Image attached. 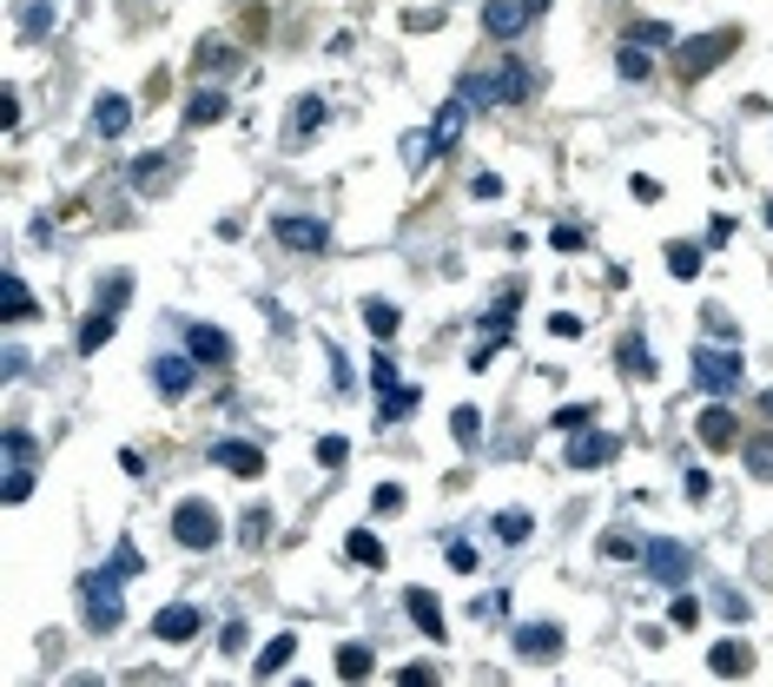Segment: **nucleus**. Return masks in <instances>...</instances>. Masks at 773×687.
Returning a JSON list of instances; mask_svg holds the SVG:
<instances>
[{"mask_svg":"<svg viewBox=\"0 0 773 687\" xmlns=\"http://www.w3.org/2000/svg\"><path fill=\"white\" fill-rule=\"evenodd\" d=\"M8 502H27L34 496V476H27V463H8V489H0Z\"/></svg>","mask_w":773,"mask_h":687,"instance_id":"obj_41","label":"nucleus"},{"mask_svg":"<svg viewBox=\"0 0 773 687\" xmlns=\"http://www.w3.org/2000/svg\"><path fill=\"white\" fill-rule=\"evenodd\" d=\"M695 437H701L708 450H727V444H734V410H727V397L708 403V410L695 416Z\"/></svg>","mask_w":773,"mask_h":687,"instance_id":"obj_11","label":"nucleus"},{"mask_svg":"<svg viewBox=\"0 0 773 687\" xmlns=\"http://www.w3.org/2000/svg\"><path fill=\"white\" fill-rule=\"evenodd\" d=\"M120 569H100V575H86L79 582V601H86V628L93 635H113L120 628V615H126V601H120Z\"/></svg>","mask_w":773,"mask_h":687,"instance_id":"obj_1","label":"nucleus"},{"mask_svg":"<svg viewBox=\"0 0 773 687\" xmlns=\"http://www.w3.org/2000/svg\"><path fill=\"white\" fill-rule=\"evenodd\" d=\"M549 245H556V251H582V232H575V225H556V238H549Z\"/></svg>","mask_w":773,"mask_h":687,"instance_id":"obj_53","label":"nucleus"},{"mask_svg":"<svg viewBox=\"0 0 773 687\" xmlns=\"http://www.w3.org/2000/svg\"><path fill=\"white\" fill-rule=\"evenodd\" d=\"M371 384L390 390V384H397V364H390V358H371Z\"/></svg>","mask_w":773,"mask_h":687,"instance_id":"obj_52","label":"nucleus"},{"mask_svg":"<svg viewBox=\"0 0 773 687\" xmlns=\"http://www.w3.org/2000/svg\"><path fill=\"white\" fill-rule=\"evenodd\" d=\"M668 272L674 278H695L701 272V245H668Z\"/></svg>","mask_w":773,"mask_h":687,"instance_id":"obj_36","label":"nucleus"},{"mask_svg":"<svg viewBox=\"0 0 773 687\" xmlns=\"http://www.w3.org/2000/svg\"><path fill=\"white\" fill-rule=\"evenodd\" d=\"M0 377H8V384H14V377H27V351H8V364H0Z\"/></svg>","mask_w":773,"mask_h":687,"instance_id":"obj_55","label":"nucleus"},{"mask_svg":"<svg viewBox=\"0 0 773 687\" xmlns=\"http://www.w3.org/2000/svg\"><path fill=\"white\" fill-rule=\"evenodd\" d=\"M549 337H582V317H575V311H556V317H549Z\"/></svg>","mask_w":773,"mask_h":687,"instance_id":"obj_49","label":"nucleus"},{"mask_svg":"<svg viewBox=\"0 0 773 687\" xmlns=\"http://www.w3.org/2000/svg\"><path fill=\"white\" fill-rule=\"evenodd\" d=\"M695 384H701L708 397H740V384H747V371H740V351L701 344V351H695Z\"/></svg>","mask_w":773,"mask_h":687,"instance_id":"obj_3","label":"nucleus"},{"mask_svg":"<svg viewBox=\"0 0 773 687\" xmlns=\"http://www.w3.org/2000/svg\"><path fill=\"white\" fill-rule=\"evenodd\" d=\"M727 53H734V34L721 27V34H708V40H687V47L674 53V66H681V79H701V73H714Z\"/></svg>","mask_w":773,"mask_h":687,"instance_id":"obj_6","label":"nucleus"},{"mask_svg":"<svg viewBox=\"0 0 773 687\" xmlns=\"http://www.w3.org/2000/svg\"><path fill=\"white\" fill-rule=\"evenodd\" d=\"M317 126H324V100H317V93H304V100L291 107V126H285V146H304V139H311Z\"/></svg>","mask_w":773,"mask_h":687,"instance_id":"obj_17","label":"nucleus"},{"mask_svg":"<svg viewBox=\"0 0 773 687\" xmlns=\"http://www.w3.org/2000/svg\"><path fill=\"white\" fill-rule=\"evenodd\" d=\"M463 120H470V107H463V100H450V107L437 113V126H429V139H437V152H457V139H463Z\"/></svg>","mask_w":773,"mask_h":687,"instance_id":"obj_19","label":"nucleus"},{"mask_svg":"<svg viewBox=\"0 0 773 687\" xmlns=\"http://www.w3.org/2000/svg\"><path fill=\"white\" fill-rule=\"evenodd\" d=\"M344 457H351V444H344V437H324V444H317V463H324V470H344Z\"/></svg>","mask_w":773,"mask_h":687,"instance_id":"obj_46","label":"nucleus"},{"mask_svg":"<svg viewBox=\"0 0 773 687\" xmlns=\"http://www.w3.org/2000/svg\"><path fill=\"white\" fill-rule=\"evenodd\" d=\"M272 238H278L285 251H324V245H331L324 218H298V212H285V218L272 225Z\"/></svg>","mask_w":773,"mask_h":687,"instance_id":"obj_8","label":"nucleus"},{"mask_svg":"<svg viewBox=\"0 0 773 687\" xmlns=\"http://www.w3.org/2000/svg\"><path fill=\"white\" fill-rule=\"evenodd\" d=\"M641 569H648L654 582H668V588H681L687 575H695V549H687V542H674V536H654V542L641 549Z\"/></svg>","mask_w":773,"mask_h":687,"instance_id":"obj_4","label":"nucleus"},{"mask_svg":"<svg viewBox=\"0 0 773 687\" xmlns=\"http://www.w3.org/2000/svg\"><path fill=\"white\" fill-rule=\"evenodd\" d=\"M107 569H120V575H139L146 562H139V549H133V542L120 536V542H113V562H107Z\"/></svg>","mask_w":773,"mask_h":687,"instance_id":"obj_43","label":"nucleus"},{"mask_svg":"<svg viewBox=\"0 0 773 687\" xmlns=\"http://www.w3.org/2000/svg\"><path fill=\"white\" fill-rule=\"evenodd\" d=\"M470 192L489 205V199H502V179H496V172H476V186H470Z\"/></svg>","mask_w":773,"mask_h":687,"instance_id":"obj_51","label":"nucleus"},{"mask_svg":"<svg viewBox=\"0 0 773 687\" xmlns=\"http://www.w3.org/2000/svg\"><path fill=\"white\" fill-rule=\"evenodd\" d=\"M615 364H622L628 377H654V358H648L641 337H622V344H615Z\"/></svg>","mask_w":773,"mask_h":687,"instance_id":"obj_23","label":"nucleus"},{"mask_svg":"<svg viewBox=\"0 0 773 687\" xmlns=\"http://www.w3.org/2000/svg\"><path fill=\"white\" fill-rule=\"evenodd\" d=\"M556 423H562V429H588V403H575V410H556Z\"/></svg>","mask_w":773,"mask_h":687,"instance_id":"obj_54","label":"nucleus"},{"mask_svg":"<svg viewBox=\"0 0 773 687\" xmlns=\"http://www.w3.org/2000/svg\"><path fill=\"white\" fill-rule=\"evenodd\" d=\"M766 225H773V205H766Z\"/></svg>","mask_w":773,"mask_h":687,"instance_id":"obj_56","label":"nucleus"},{"mask_svg":"<svg viewBox=\"0 0 773 687\" xmlns=\"http://www.w3.org/2000/svg\"><path fill=\"white\" fill-rule=\"evenodd\" d=\"M126 126H133V100H120V93H100V100H93V133H100V139H120Z\"/></svg>","mask_w":773,"mask_h":687,"instance_id":"obj_15","label":"nucleus"},{"mask_svg":"<svg viewBox=\"0 0 773 687\" xmlns=\"http://www.w3.org/2000/svg\"><path fill=\"white\" fill-rule=\"evenodd\" d=\"M238 542H245V549H258V542H272V509H265V502H258V509H245V515H238Z\"/></svg>","mask_w":773,"mask_h":687,"instance_id":"obj_22","label":"nucleus"},{"mask_svg":"<svg viewBox=\"0 0 773 687\" xmlns=\"http://www.w3.org/2000/svg\"><path fill=\"white\" fill-rule=\"evenodd\" d=\"M622 457V437H609V429H588V437L569 444V470H609Z\"/></svg>","mask_w":773,"mask_h":687,"instance_id":"obj_7","label":"nucleus"},{"mask_svg":"<svg viewBox=\"0 0 773 687\" xmlns=\"http://www.w3.org/2000/svg\"><path fill=\"white\" fill-rule=\"evenodd\" d=\"M496 536L515 549V542H529L536 536V515H496Z\"/></svg>","mask_w":773,"mask_h":687,"instance_id":"obj_37","label":"nucleus"},{"mask_svg":"<svg viewBox=\"0 0 773 687\" xmlns=\"http://www.w3.org/2000/svg\"><path fill=\"white\" fill-rule=\"evenodd\" d=\"M219 536H225V523H219V509H212L205 496H192V502L172 509V542H179V549L205 555V549H219Z\"/></svg>","mask_w":773,"mask_h":687,"instance_id":"obj_2","label":"nucleus"},{"mask_svg":"<svg viewBox=\"0 0 773 687\" xmlns=\"http://www.w3.org/2000/svg\"><path fill=\"white\" fill-rule=\"evenodd\" d=\"M21 27H27V40H40V34L53 27V0H34V8L21 14Z\"/></svg>","mask_w":773,"mask_h":687,"instance_id":"obj_40","label":"nucleus"},{"mask_svg":"<svg viewBox=\"0 0 773 687\" xmlns=\"http://www.w3.org/2000/svg\"><path fill=\"white\" fill-rule=\"evenodd\" d=\"M628 40L654 53V47H668V40H674V27H661V21H628Z\"/></svg>","mask_w":773,"mask_h":687,"instance_id":"obj_32","label":"nucleus"},{"mask_svg":"<svg viewBox=\"0 0 773 687\" xmlns=\"http://www.w3.org/2000/svg\"><path fill=\"white\" fill-rule=\"evenodd\" d=\"M186 351H192L199 364H232V337H225L219 324H192V330H186Z\"/></svg>","mask_w":773,"mask_h":687,"instance_id":"obj_10","label":"nucleus"},{"mask_svg":"<svg viewBox=\"0 0 773 687\" xmlns=\"http://www.w3.org/2000/svg\"><path fill=\"white\" fill-rule=\"evenodd\" d=\"M113 317H120V311L107 304V311H93V317H86V324H79V351H86V358H93V351H100V344L113 337Z\"/></svg>","mask_w":773,"mask_h":687,"instance_id":"obj_24","label":"nucleus"},{"mask_svg":"<svg viewBox=\"0 0 773 687\" xmlns=\"http://www.w3.org/2000/svg\"><path fill=\"white\" fill-rule=\"evenodd\" d=\"M371 648H337V680H371Z\"/></svg>","mask_w":773,"mask_h":687,"instance_id":"obj_29","label":"nucleus"},{"mask_svg":"<svg viewBox=\"0 0 773 687\" xmlns=\"http://www.w3.org/2000/svg\"><path fill=\"white\" fill-rule=\"evenodd\" d=\"M212 463H219V470H232V476H258V470H265L258 444H219V450H212Z\"/></svg>","mask_w":773,"mask_h":687,"instance_id":"obj_18","label":"nucleus"},{"mask_svg":"<svg viewBox=\"0 0 773 687\" xmlns=\"http://www.w3.org/2000/svg\"><path fill=\"white\" fill-rule=\"evenodd\" d=\"M245 635H251L245 622H225V628H219V648H225V654H238V648H245Z\"/></svg>","mask_w":773,"mask_h":687,"instance_id":"obj_50","label":"nucleus"},{"mask_svg":"<svg viewBox=\"0 0 773 687\" xmlns=\"http://www.w3.org/2000/svg\"><path fill=\"white\" fill-rule=\"evenodd\" d=\"M0 450H8V463H27V457H34V437H27V429H8Z\"/></svg>","mask_w":773,"mask_h":687,"instance_id":"obj_45","label":"nucleus"},{"mask_svg":"<svg viewBox=\"0 0 773 687\" xmlns=\"http://www.w3.org/2000/svg\"><path fill=\"white\" fill-rule=\"evenodd\" d=\"M450 437H457L463 450H476V444H483V410H476V403H463V410L450 416Z\"/></svg>","mask_w":773,"mask_h":687,"instance_id":"obj_26","label":"nucleus"},{"mask_svg":"<svg viewBox=\"0 0 773 687\" xmlns=\"http://www.w3.org/2000/svg\"><path fill=\"white\" fill-rule=\"evenodd\" d=\"M747 470L773 483V437H753V444H747Z\"/></svg>","mask_w":773,"mask_h":687,"instance_id":"obj_39","label":"nucleus"},{"mask_svg":"<svg viewBox=\"0 0 773 687\" xmlns=\"http://www.w3.org/2000/svg\"><path fill=\"white\" fill-rule=\"evenodd\" d=\"M641 536H628V529H609V536H601V555H609V562H641Z\"/></svg>","mask_w":773,"mask_h":687,"instance_id":"obj_27","label":"nucleus"},{"mask_svg":"<svg viewBox=\"0 0 773 687\" xmlns=\"http://www.w3.org/2000/svg\"><path fill=\"white\" fill-rule=\"evenodd\" d=\"M212 120H225V93L212 86V93H192V107H186V126H212Z\"/></svg>","mask_w":773,"mask_h":687,"instance_id":"obj_28","label":"nucleus"},{"mask_svg":"<svg viewBox=\"0 0 773 687\" xmlns=\"http://www.w3.org/2000/svg\"><path fill=\"white\" fill-rule=\"evenodd\" d=\"M371 509H377V515H397V509H403V489H397V483H384V489L371 496Z\"/></svg>","mask_w":773,"mask_h":687,"instance_id":"obj_48","label":"nucleus"},{"mask_svg":"<svg viewBox=\"0 0 773 687\" xmlns=\"http://www.w3.org/2000/svg\"><path fill=\"white\" fill-rule=\"evenodd\" d=\"M615 73H622V79H648V47L622 40V53H615Z\"/></svg>","mask_w":773,"mask_h":687,"instance_id":"obj_33","label":"nucleus"},{"mask_svg":"<svg viewBox=\"0 0 773 687\" xmlns=\"http://www.w3.org/2000/svg\"><path fill=\"white\" fill-rule=\"evenodd\" d=\"M344 555H351L358 569H384V542L371 529H351V542H344Z\"/></svg>","mask_w":773,"mask_h":687,"instance_id":"obj_25","label":"nucleus"},{"mask_svg":"<svg viewBox=\"0 0 773 687\" xmlns=\"http://www.w3.org/2000/svg\"><path fill=\"white\" fill-rule=\"evenodd\" d=\"M429 159H437V139H429V133H403V165H410V172H423Z\"/></svg>","mask_w":773,"mask_h":687,"instance_id":"obj_31","label":"nucleus"},{"mask_svg":"<svg viewBox=\"0 0 773 687\" xmlns=\"http://www.w3.org/2000/svg\"><path fill=\"white\" fill-rule=\"evenodd\" d=\"M668 622H674V628H695V622H701V601H695V595H674Z\"/></svg>","mask_w":773,"mask_h":687,"instance_id":"obj_42","label":"nucleus"},{"mask_svg":"<svg viewBox=\"0 0 773 687\" xmlns=\"http://www.w3.org/2000/svg\"><path fill=\"white\" fill-rule=\"evenodd\" d=\"M450 569H457V575H476V569H483L476 542H450Z\"/></svg>","mask_w":773,"mask_h":687,"instance_id":"obj_44","label":"nucleus"},{"mask_svg":"<svg viewBox=\"0 0 773 687\" xmlns=\"http://www.w3.org/2000/svg\"><path fill=\"white\" fill-rule=\"evenodd\" d=\"M192 364H199V358H172V351H165V358H152V384H159L165 397H186V390H192Z\"/></svg>","mask_w":773,"mask_h":687,"instance_id":"obj_14","label":"nucleus"},{"mask_svg":"<svg viewBox=\"0 0 773 687\" xmlns=\"http://www.w3.org/2000/svg\"><path fill=\"white\" fill-rule=\"evenodd\" d=\"M416 403H423L416 390H403V384H390V390H384V423H403V416H410Z\"/></svg>","mask_w":773,"mask_h":687,"instance_id":"obj_35","label":"nucleus"},{"mask_svg":"<svg viewBox=\"0 0 773 687\" xmlns=\"http://www.w3.org/2000/svg\"><path fill=\"white\" fill-rule=\"evenodd\" d=\"M515 648H523V654H562V628L529 622V628H515Z\"/></svg>","mask_w":773,"mask_h":687,"instance_id":"obj_20","label":"nucleus"},{"mask_svg":"<svg viewBox=\"0 0 773 687\" xmlns=\"http://www.w3.org/2000/svg\"><path fill=\"white\" fill-rule=\"evenodd\" d=\"M165 172V152H152V159H133V186H152Z\"/></svg>","mask_w":773,"mask_h":687,"instance_id":"obj_47","label":"nucleus"},{"mask_svg":"<svg viewBox=\"0 0 773 687\" xmlns=\"http://www.w3.org/2000/svg\"><path fill=\"white\" fill-rule=\"evenodd\" d=\"M708 667H714V674H721V680H740V674H747V667H753V654H747V648H734V641H721V648H714V654H708Z\"/></svg>","mask_w":773,"mask_h":687,"instance_id":"obj_21","label":"nucleus"},{"mask_svg":"<svg viewBox=\"0 0 773 687\" xmlns=\"http://www.w3.org/2000/svg\"><path fill=\"white\" fill-rule=\"evenodd\" d=\"M0 317H8V324H21V317H34V298H27V285H21V272H8V304H0Z\"/></svg>","mask_w":773,"mask_h":687,"instance_id":"obj_30","label":"nucleus"},{"mask_svg":"<svg viewBox=\"0 0 773 687\" xmlns=\"http://www.w3.org/2000/svg\"><path fill=\"white\" fill-rule=\"evenodd\" d=\"M291 654H298V635L285 628V635H272L265 648H258V667H251V674H258V680H278V674L291 667Z\"/></svg>","mask_w":773,"mask_h":687,"instance_id":"obj_16","label":"nucleus"},{"mask_svg":"<svg viewBox=\"0 0 773 687\" xmlns=\"http://www.w3.org/2000/svg\"><path fill=\"white\" fill-rule=\"evenodd\" d=\"M364 324H371L377 337H390V330L403 324V311H397V304H384V298H371V304H364Z\"/></svg>","mask_w":773,"mask_h":687,"instance_id":"obj_34","label":"nucleus"},{"mask_svg":"<svg viewBox=\"0 0 773 687\" xmlns=\"http://www.w3.org/2000/svg\"><path fill=\"white\" fill-rule=\"evenodd\" d=\"M199 628H205V615L192 609V601H172V609L152 615V635H159V641H192Z\"/></svg>","mask_w":773,"mask_h":687,"instance_id":"obj_9","label":"nucleus"},{"mask_svg":"<svg viewBox=\"0 0 773 687\" xmlns=\"http://www.w3.org/2000/svg\"><path fill=\"white\" fill-rule=\"evenodd\" d=\"M403 609H410V622H416L429 641H444V635H450V628H444V609H437V595H429V588H410V595H403Z\"/></svg>","mask_w":773,"mask_h":687,"instance_id":"obj_13","label":"nucleus"},{"mask_svg":"<svg viewBox=\"0 0 773 687\" xmlns=\"http://www.w3.org/2000/svg\"><path fill=\"white\" fill-rule=\"evenodd\" d=\"M543 8H549V0H483V34L489 40H515Z\"/></svg>","mask_w":773,"mask_h":687,"instance_id":"obj_5","label":"nucleus"},{"mask_svg":"<svg viewBox=\"0 0 773 687\" xmlns=\"http://www.w3.org/2000/svg\"><path fill=\"white\" fill-rule=\"evenodd\" d=\"M529 93H536V73H529L523 60H509V66L496 73V107H523Z\"/></svg>","mask_w":773,"mask_h":687,"instance_id":"obj_12","label":"nucleus"},{"mask_svg":"<svg viewBox=\"0 0 773 687\" xmlns=\"http://www.w3.org/2000/svg\"><path fill=\"white\" fill-rule=\"evenodd\" d=\"M192 66H199V73H225V66H232V47H219V40H199Z\"/></svg>","mask_w":773,"mask_h":687,"instance_id":"obj_38","label":"nucleus"}]
</instances>
